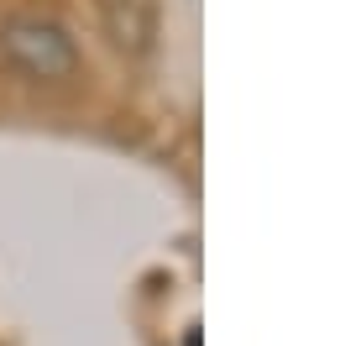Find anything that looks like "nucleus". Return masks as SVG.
<instances>
[{
  "label": "nucleus",
  "instance_id": "2",
  "mask_svg": "<svg viewBox=\"0 0 361 346\" xmlns=\"http://www.w3.org/2000/svg\"><path fill=\"white\" fill-rule=\"evenodd\" d=\"M105 11V27L126 53H147L152 47V32H157V6L152 0H99Z\"/></svg>",
  "mask_w": 361,
  "mask_h": 346
},
{
  "label": "nucleus",
  "instance_id": "1",
  "mask_svg": "<svg viewBox=\"0 0 361 346\" xmlns=\"http://www.w3.org/2000/svg\"><path fill=\"white\" fill-rule=\"evenodd\" d=\"M0 47H6V58L21 73H32V79H68V73L79 68L73 37L47 16H11L6 27H0Z\"/></svg>",
  "mask_w": 361,
  "mask_h": 346
}]
</instances>
